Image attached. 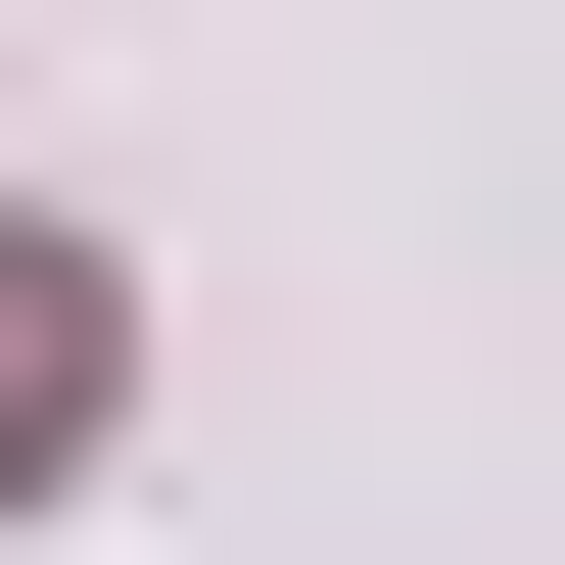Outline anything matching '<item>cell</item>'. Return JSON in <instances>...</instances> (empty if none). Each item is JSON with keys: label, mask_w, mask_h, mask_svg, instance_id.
Instances as JSON below:
<instances>
[{"label": "cell", "mask_w": 565, "mask_h": 565, "mask_svg": "<svg viewBox=\"0 0 565 565\" xmlns=\"http://www.w3.org/2000/svg\"><path fill=\"white\" fill-rule=\"evenodd\" d=\"M47 424H95V236H0V471H47Z\"/></svg>", "instance_id": "6da1fadb"}]
</instances>
